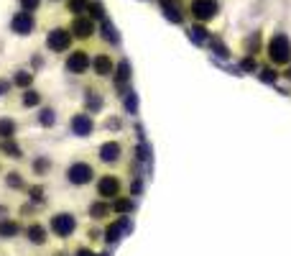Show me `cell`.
I'll return each mask as SVG.
<instances>
[{
  "instance_id": "25",
  "label": "cell",
  "mask_w": 291,
  "mask_h": 256,
  "mask_svg": "<svg viewBox=\"0 0 291 256\" xmlns=\"http://www.w3.org/2000/svg\"><path fill=\"white\" fill-rule=\"evenodd\" d=\"M38 3H41V0H21V8H23L26 13H31V11L38 8Z\"/></svg>"
},
{
  "instance_id": "1",
  "label": "cell",
  "mask_w": 291,
  "mask_h": 256,
  "mask_svg": "<svg viewBox=\"0 0 291 256\" xmlns=\"http://www.w3.org/2000/svg\"><path fill=\"white\" fill-rule=\"evenodd\" d=\"M268 57L273 64H286L291 59V44H288V38L286 33H276L271 38V44H268Z\"/></svg>"
},
{
  "instance_id": "14",
  "label": "cell",
  "mask_w": 291,
  "mask_h": 256,
  "mask_svg": "<svg viewBox=\"0 0 291 256\" xmlns=\"http://www.w3.org/2000/svg\"><path fill=\"white\" fill-rule=\"evenodd\" d=\"M16 134V123L11 118H3L0 120V139H11Z\"/></svg>"
},
{
  "instance_id": "28",
  "label": "cell",
  "mask_w": 291,
  "mask_h": 256,
  "mask_svg": "<svg viewBox=\"0 0 291 256\" xmlns=\"http://www.w3.org/2000/svg\"><path fill=\"white\" fill-rule=\"evenodd\" d=\"M51 118H54V115H51V110H41V118H38V120L44 123V125H49V123H51Z\"/></svg>"
},
{
  "instance_id": "21",
  "label": "cell",
  "mask_w": 291,
  "mask_h": 256,
  "mask_svg": "<svg viewBox=\"0 0 291 256\" xmlns=\"http://www.w3.org/2000/svg\"><path fill=\"white\" fill-rule=\"evenodd\" d=\"M189 31H192V38L197 41V44H204V41H207V31L202 26H192Z\"/></svg>"
},
{
  "instance_id": "8",
  "label": "cell",
  "mask_w": 291,
  "mask_h": 256,
  "mask_svg": "<svg viewBox=\"0 0 291 256\" xmlns=\"http://www.w3.org/2000/svg\"><path fill=\"white\" fill-rule=\"evenodd\" d=\"M97 192H100L102 197H118V192H120V182H118V177H115V175H105V177H100V182H97Z\"/></svg>"
},
{
  "instance_id": "20",
  "label": "cell",
  "mask_w": 291,
  "mask_h": 256,
  "mask_svg": "<svg viewBox=\"0 0 291 256\" xmlns=\"http://www.w3.org/2000/svg\"><path fill=\"white\" fill-rule=\"evenodd\" d=\"M128 77H131V72H128V62H120V64H118V84H126Z\"/></svg>"
},
{
  "instance_id": "3",
  "label": "cell",
  "mask_w": 291,
  "mask_h": 256,
  "mask_svg": "<svg viewBox=\"0 0 291 256\" xmlns=\"http://www.w3.org/2000/svg\"><path fill=\"white\" fill-rule=\"evenodd\" d=\"M46 44H49L51 52H67L72 47V33L67 28H54L46 38Z\"/></svg>"
},
{
  "instance_id": "24",
  "label": "cell",
  "mask_w": 291,
  "mask_h": 256,
  "mask_svg": "<svg viewBox=\"0 0 291 256\" xmlns=\"http://www.w3.org/2000/svg\"><path fill=\"white\" fill-rule=\"evenodd\" d=\"M38 100H41V98H38V93H33V90H28V93L23 95V105H28V108H31V105H38Z\"/></svg>"
},
{
  "instance_id": "22",
  "label": "cell",
  "mask_w": 291,
  "mask_h": 256,
  "mask_svg": "<svg viewBox=\"0 0 291 256\" xmlns=\"http://www.w3.org/2000/svg\"><path fill=\"white\" fill-rule=\"evenodd\" d=\"M102 36H105L107 41H118V33H115V28H112L110 21H102Z\"/></svg>"
},
{
  "instance_id": "13",
  "label": "cell",
  "mask_w": 291,
  "mask_h": 256,
  "mask_svg": "<svg viewBox=\"0 0 291 256\" xmlns=\"http://www.w3.org/2000/svg\"><path fill=\"white\" fill-rule=\"evenodd\" d=\"M100 159L107 161V164H110V161H118V159H120V146H118L115 141L102 144V146H100Z\"/></svg>"
},
{
  "instance_id": "5",
  "label": "cell",
  "mask_w": 291,
  "mask_h": 256,
  "mask_svg": "<svg viewBox=\"0 0 291 256\" xmlns=\"http://www.w3.org/2000/svg\"><path fill=\"white\" fill-rule=\"evenodd\" d=\"M90 64H92V62H90V57H87V52H85V49L72 52V57L67 59V69H69L72 74H85Z\"/></svg>"
},
{
  "instance_id": "16",
  "label": "cell",
  "mask_w": 291,
  "mask_h": 256,
  "mask_svg": "<svg viewBox=\"0 0 291 256\" xmlns=\"http://www.w3.org/2000/svg\"><path fill=\"white\" fill-rule=\"evenodd\" d=\"M258 49H261V33H253L251 38L245 41V52L248 54H258Z\"/></svg>"
},
{
  "instance_id": "27",
  "label": "cell",
  "mask_w": 291,
  "mask_h": 256,
  "mask_svg": "<svg viewBox=\"0 0 291 256\" xmlns=\"http://www.w3.org/2000/svg\"><path fill=\"white\" fill-rule=\"evenodd\" d=\"M6 182H8V185H11V187H21V185H23V182H21V177H18V175H16V172H11V177H8V180H6Z\"/></svg>"
},
{
  "instance_id": "31",
  "label": "cell",
  "mask_w": 291,
  "mask_h": 256,
  "mask_svg": "<svg viewBox=\"0 0 291 256\" xmlns=\"http://www.w3.org/2000/svg\"><path fill=\"white\" fill-rule=\"evenodd\" d=\"M8 88H11V82H8V79H0V95L8 93Z\"/></svg>"
},
{
  "instance_id": "19",
  "label": "cell",
  "mask_w": 291,
  "mask_h": 256,
  "mask_svg": "<svg viewBox=\"0 0 291 256\" xmlns=\"http://www.w3.org/2000/svg\"><path fill=\"white\" fill-rule=\"evenodd\" d=\"M90 8V0H69V11L74 16H82V11Z\"/></svg>"
},
{
  "instance_id": "12",
  "label": "cell",
  "mask_w": 291,
  "mask_h": 256,
  "mask_svg": "<svg viewBox=\"0 0 291 256\" xmlns=\"http://www.w3.org/2000/svg\"><path fill=\"white\" fill-rule=\"evenodd\" d=\"M161 8L166 11V18H169V21L182 23V6H179V0H161Z\"/></svg>"
},
{
  "instance_id": "9",
  "label": "cell",
  "mask_w": 291,
  "mask_h": 256,
  "mask_svg": "<svg viewBox=\"0 0 291 256\" xmlns=\"http://www.w3.org/2000/svg\"><path fill=\"white\" fill-rule=\"evenodd\" d=\"M72 31H74V36H79V38H87V36H92V31H95V23H92L90 18L74 16V21H72Z\"/></svg>"
},
{
  "instance_id": "4",
  "label": "cell",
  "mask_w": 291,
  "mask_h": 256,
  "mask_svg": "<svg viewBox=\"0 0 291 256\" xmlns=\"http://www.w3.org/2000/svg\"><path fill=\"white\" fill-rule=\"evenodd\" d=\"M51 228H54V233H56L59 238H67V236L77 228V221L69 216V212H59V216L51 218Z\"/></svg>"
},
{
  "instance_id": "29",
  "label": "cell",
  "mask_w": 291,
  "mask_h": 256,
  "mask_svg": "<svg viewBox=\"0 0 291 256\" xmlns=\"http://www.w3.org/2000/svg\"><path fill=\"white\" fill-rule=\"evenodd\" d=\"M115 210H120V212H128V210H131V202L120 200V202H115Z\"/></svg>"
},
{
  "instance_id": "7",
  "label": "cell",
  "mask_w": 291,
  "mask_h": 256,
  "mask_svg": "<svg viewBox=\"0 0 291 256\" xmlns=\"http://www.w3.org/2000/svg\"><path fill=\"white\" fill-rule=\"evenodd\" d=\"M11 28H13L16 33H21V36L31 33V31H33V16H31V13H26V11L16 13V16H13V21H11Z\"/></svg>"
},
{
  "instance_id": "32",
  "label": "cell",
  "mask_w": 291,
  "mask_h": 256,
  "mask_svg": "<svg viewBox=\"0 0 291 256\" xmlns=\"http://www.w3.org/2000/svg\"><path fill=\"white\" fill-rule=\"evenodd\" d=\"M79 256H95V253H90V251H79Z\"/></svg>"
},
{
  "instance_id": "2",
  "label": "cell",
  "mask_w": 291,
  "mask_h": 256,
  "mask_svg": "<svg viewBox=\"0 0 291 256\" xmlns=\"http://www.w3.org/2000/svg\"><path fill=\"white\" fill-rule=\"evenodd\" d=\"M192 13L197 21H210L220 13V3L217 0H192Z\"/></svg>"
},
{
  "instance_id": "23",
  "label": "cell",
  "mask_w": 291,
  "mask_h": 256,
  "mask_svg": "<svg viewBox=\"0 0 291 256\" xmlns=\"http://www.w3.org/2000/svg\"><path fill=\"white\" fill-rule=\"evenodd\" d=\"M87 11H90V16H92V18L105 21V11H102V6H100V3H90V8H87Z\"/></svg>"
},
{
  "instance_id": "30",
  "label": "cell",
  "mask_w": 291,
  "mask_h": 256,
  "mask_svg": "<svg viewBox=\"0 0 291 256\" xmlns=\"http://www.w3.org/2000/svg\"><path fill=\"white\" fill-rule=\"evenodd\" d=\"M212 47H215V52H217L220 57H227V54H230V52H227V49H225V47L220 44V41H215V44H212Z\"/></svg>"
},
{
  "instance_id": "15",
  "label": "cell",
  "mask_w": 291,
  "mask_h": 256,
  "mask_svg": "<svg viewBox=\"0 0 291 256\" xmlns=\"http://www.w3.org/2000/svg\"><path fill=\"white\" fill-rule=\"evenodd\" d=\"M16 233H18V226L13 221H3V223H0V236H3V238H13Z\"/></svg>"
},
{
  "instance_id": "6",
  "label": "cell",
  "mask_w": 291,
  "mask_h": 256,
  "mask_svg": "<svg viewBox=\"0 0 291 256\" xmlns=\"http://www.w3.org/2000/svg\"><path fill=\"white\" fill-rule=\"evenodd\" d=\"M92 175H95L92 166L85 164V161H77V164L69 166V182H74V185H87L92 180Z\"/></svg>"
},
{
  "instance_id": "11",
  "label": "cell",
  "mask_w": 291,
  "mask_h": 256,
  "mask_svg": "<svg viewBox=\"0 0 291 256\" xmlns=\"http://www.w3.org/2000/svg\"><path fill=\"white\" fill-rule=\"evenodd\" d=\"M72 128H74V134H79V136H87L90 131H92V120H90V115H74L72 118Z\"/></svg>"
},
{
  "instance_id": "10",
  "label": "cell",
  "mask_w": 291,
  "mask_h": 256,
  "mask_svg": "<svg viewBox=\"0 0 291 256\" xmlns=\"http://www.w3.org/2000/svg\"><path fill=\"white\" fill-rule=\"evenodd\" d=\"M92 67H95V74H100V77H105V74H110L115 69V64H112V59L107 54H97L92 59Z\"/></svg>"
},
{
  "instance_id": "26",
  "label": "cell",
  "mask_w": 291,
  "mask_h": 256,
  "mask_svg": "<svg viewBox=\"0 0 291 256\" xmlns=\"http://www.w3.org/2000/svg\"><path fill=\"white\" fill-rule=\"evenodd\" d=\"M90 212H92V218H105L107 207H105V205H92V207H90Z\"/></svg>"
},
{
  "instance_id": "18",
  "label": "cell",
  "mask_w": 291,
  "mask_h": 256,
  "mask_svg": "<svg viewBox=\"0 0 291 256\" xmlns=\"http://www.w3.org/2000/svg\"><path fill=\"white\" fill-rule=\"evenodd\" d=\"M31 82H33V74L26 72V69H21V72L13 77V84H18V88H26V84H31Z\"/></svg>"
},
{
  "instance_id": "17",
  "label": "cell",
  "mask_w": 291,
  "mask_h": 256,
  "mask_svg": "<svg viewBox=\"0 0 291 256\" xmlns=\"http://www.w3.org/2000/svg\"><path fill=\"white\" fill-rule=\"evenodd\" d=\"M28 238H31L33 243H44V241H46V233H44V228H41V226H31V228H28Z\"/></svg>"
},
{
  "instance_id": "33",
  "label": "cell",
  "mask_w": 291,
  "mask_h": 256,
  "mask_svg": "<svg viewBox=\"0 0 291 256\" xmlns=\"http://www.w3.org/2000/svg\"><path fill=\"white\" fill-rule=\"evenodd\" d=\"M288 77H291V69H288Z\"/></svg>"
}]
</instances>
